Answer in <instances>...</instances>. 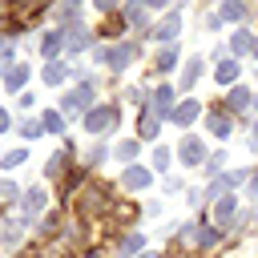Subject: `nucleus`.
Wrapping results in <instances>:
<instances>
[{"mask_svg":"<svg viewBox=\"0 0 258 258\" xmlns=\"http://www.w3.org/2000/svg\"><path fill=\"white\" fill-rule=\"evenodd\" d=\"M117 125V105H97V109H89L85 113V129L97 137V133H109Z\"/></svg>","mask_w":258,"mask_h":258,"instance_id":"1","label":"nucleus"},{"mask_svg":"<svg viewBox=\"0 0 258 258\" xmlns=\"http://www.w3.org/2000/svg\"><path fill=\"white\" fill-rule=\"evenodd\" d=\"M89 101H93V89H89V85H81V89L64 93V101H60V113H81V109H89Z\"/></svg>","mask_w":258,"mask_h":258,"instance_id":"2","label":"nucleus"},{"mask_svg":"<svg viewBox=\"0 0 258 258\" xmlns=\"http://www.w3.org/2000/svg\"><path fill=\"white\" fill-rule=\"evenodd\" d=\"M181 165H198V161H206V149H202V141L198 137H181Z\"/></svg>","mask_w":258,"mask_h":258,"instance_id":"3","label":"nucleus"},{"mask_svg":"<svg viewBox=\"0 0 258 258\" xmlns=\"http://www.w3.org/2000/svg\"><path fill=\"white\" fill-rule=\"evenodd\" d=\"M149 113H157V117H169V113H173V89H169V85H161V89L153 93Z\"/></svg>","mask_w":258,"mask_h":258,"instance_id":"4","label":"nucleus"},{"mask_svg":"<svg viewBox=\"0 0 258 258\" xmlns=\"http://www.w3.org/2000/svg\"><path fill=\"white\" fill-rule=\"evenodd\" d=\"M177 28H181V24H177V8H173V12H169V16H165V20H161V24H157V28H153V36H157V40H165V44H169V40H173V36H177Z\"/></svg>","mask_w":258,"mask_h":258,"instance_id":"5","label":"nucleus"},{"mask_svg":"<svg viewBox=\"0 0 258 258\" xmlns=\"http://www.w3.org/2000/svg\"><path fill=\"white\" fill-rule=\"evenodd\" d=\"M198 113H202V105H198V101H181L169 117H173L177 125H194V117H198Z\"/></svg>","mask_w":258,"mask_h":258,"instance_id":"6","label":"nucleus"},{"mask_svg":"<svg viewBox=\"0 0 258 258\" xmlns=\"http://www.w3.org/2000/svg\"><path fill=\"white\" fill-rule=\"evenodd\" d=\"M145 185H149V169L129 165V169H125V189H145Z\"/></svg>","mask_w":258,"mask_h":258,"instance_id":"7","label":"nucleus"},{"mask_svg":"<svg viewBox=\"0 0 258 258\" xmlns=\"http://www.w3.org/2000/svg\"><path fill=\"white\" fill-rule=\"evenodd\" d=\"M36 210H44V189H28L24 194V202H20V214L28 218V214H36Z\"/></svg>","mask_w":258,"mask_h":258,"instance_id":"8","label":"nucleus"},{"mask_svg":"<svg viewBox=\"0 0 258 258\" xmlns=\"http://www.w3.org/2000/svg\"><path fill=\"white\" fill-rule=\"evenodd\" d=\"M89 44V36H85V28L77 24V28H64V48L69 52H77V48H85Z\"/></svg>","mask_w":258,"mask_h":258,"instance_id":"9","label":"nucleus"},{"mask_svg":"<svg viewBox=\"0 0 258 258\" xmlns=\"http://www.w3.org/2000/svg\"><path fill=\"white\" fill-rule=\"evenodd\" d=\"M210 133H214V137H226V133H230V113L214 109V113H210Z\"/></svg>","mask_w":258,"mask_h":258,"instance_id":"10","label":"nucleus"},{"mask_svg":"<svg viewBox=\"0 0 258 258\" xmlns=\"http://www.w3.org/2000/svg\"><path fill=\"white\" fill-rule=\"evenodd\" d=\"M40 125H44V133H64L60 125H64V113L60 109H48L44 117H40Z\"/></svg>","mask_w":258,"mask_h":258,"instance_id":"11","label":"nucleus"},{"mask_svg":"<svg viewBox=\"0 0 258 258\" xmlns=\"http://www.w3.org/2000/svg\"><path fill=\"white\" fill-rule=\"evenodd\" d=\"M24 77H28V64H12V69L4 73V85H8V89H20Z\"/></svg>","mask_w":258,"mask_h":258,"instance_id":"12","label":"nucleus"},{"mask_svg":"<svg viewBox=\"0 0 258 258\" xmlns=\"http://www.w3.org/2000/svg\"><path fill=\"white\" fill-rule=\"evenodd\" d=\"M64 77H69V69H64V64H60V60H52V64H48V69H44V81H48V85H60V81H64Z\"/></svg>","mask_w":258,"mask_h":258,"instance_id":"13","label":"nucleus"},{"mask_svg":"<svg viewBox=\"0 0 258 258\" xmlns=\"http://www.w3.org/2000/svg\"><path fill=\"white\" fill-rule=\"evenodd\" d=\"M226 105H230V109H250V93H246V89H234V93L226 97Z\"/></svg>","mask_w":258,"mask_h":258,"instance_id":"14","label":"nucleus"},{"mask_svg":"<svg viewBox=\"0 0 258 258\" xmlns=\"http://www.w3.org/2000/svg\"><path fill=\"white\" fill-rule=\"evenodd\" d=\"M214 218H218V222L226 226V222L234 218V198H222V202H218V210H214Z\"/></svg>","mask_w":258,"mask_h":258,"instance_id":"15","label":"nucleus"},{"mask_svg":"<svg viewBox=\"0 0 258 258\" xmlns=\"http://www.w3.org/2000/svg\"><path fill=\"white\" fill-rule=\"evenodd\" d=\"M198 77H202V60H189V64H185V73H181V85L189 89V85H194Z\"/></svg>","mask_w":258,"mask_h":258,"instance_id":"16","label":"nucleus"},{"mask_svg":"<svg viewBox=\"0 0 258 258\" xmlns=\"http://www.w3.org/2000/svg\"><path fill=\"white\" fill-rule=\"evenodd\" d=\"M64 157H69V145H64L60 153H52V157H48V177H60V161H64ZM64 165H69V161H64Z\"/></svg>","mask_w":258,"mask_h":258,"instance_id":"17","label":"nucleus"},{"mask_svg":"<svg viewBox=\"0 0 258 258\" xmlns=\"http://www.w3.org/2000/svg\"><path fill=\"white\" fill-rule=\"evenodd\" d=\"M214 77L226 85V81H234V77H238V64H234V60H226V64H218V73H214Z\"/></svg>","mask_w":258,"mask_h":258,"instance_id":"18","label":"nucleus"},{"mask_svg":"<svg viewBox=\"0 0 258 258\" xmlns=\"http://www.w3.org/2000/svg\"><path fill=\"white\" fill-rule=\"evenodd\" d=\"M153 133H157V113L145 109V117H141V137H153Z\"/></svg>","mask_w":258,"mask_h":258,"instance_id":"19","label":"nucleus"},{"mask_svg":"<svg viewBox=\"0 0 258 258\" xmlns=\"http://www.w3.org/2000/svg\"><path fill=\"white\" fill-rule=\"evenodd\" d=\"M173 60H177V52H173V48H165V52H157V73H165V69H173Z\"/></svg>","mask_w":258,"mask_h":258,"instance_id":"20","label":"nucleus"},{"mask_svg":"<svg viewBox=\"0 0 258 258\" xmlns=\"http://www.w3.org/2000/svg\"><path fill=\"white\" fill-rule=\"evenodd\" d=\"M20 133H24V137H40V133H44V125L28 117V121H20Z\"/></svg>","mask_w":258,"mask_h":258,"instance_id":"21","label":"nucleus"},{"mask_svg":"<svg viewBox=\"0 0 258 258\" xmlns=\"http://www.w3.org/2000/svg\"><path fill=\"white\" fill-rule=\"evenodd\" d=\"M153 169H169V149H165V145L153 149Z\"/></svg>","mask_w":258,"mask_h":258,"instance_id":"22","label":"nucleus"},{"mask_svg":"<svg viewBox=\"0 0 258 258\" xmlns=\"http://www.w3.org/2000/svg\"><path fill=\"white\" fill-rule=\"evenodd\" d=\"M222 16H226V20H242L246 8H242V4H222Z\"/></svg>","mask_w":258,"mask_h":258,"instance_id":"23","label":"nucleus"},{"mask_svg":"<svg viewBox=\"0 0 258 258\" xmlns=\"http://www.w3.org/2000/svg\"><path fill=\"white\" fill-rule=\"evenodd\" d=\"M133 153H137V141H121L117 145V161H129Z\"/></svg>","mask_w":258,"mask_h":258,"instance_id":"24","label":"nucleus"},{"mask_svg":"<svg viewBox=\"0 0 258 258\" xmlns=\"http://www.w3.org/2000/svg\"><path fill=\"white\" fill-rule=\"evenodd\" d=\"M0 165H4V169H16V165H24V149H12V153H8Z\"/></svg>","mask_w":258,"mask_h":258,"instance_id":"25","label":"nucleus"},{"mask_svg":"<svg viewBox=\"0 0 258 258\" xmlns=\"http://www.w3.org/2000/svg\"><path fill=\"white\" fill-rule=\"evenodd\" d=\"M133 250H141V238H137V234L121 238V254H133Z\"/></svg>","mask_w":258,"mask_h":258,"instance_id":"26","label":"nucleus"},{"mask_svg":"<svg viewBox=\"0 0 258 258\" xmlns=\"http://www.w3.org/2000/svg\"><path fill=\"white\" fill-rule=\"evenodd\" d=\"M246 48H254V40H250L246 32H238V36H234V52H246Z\"/></svg>","mask_w":258,"mask_h":258,"instance_id":"27","label":"nucleus"},{"mask_svg":"<svg viewBox=\"0 0 258 258\" xmlns=\"http://www.w3.org/2000/svg\"><path fill=\"white\" fill-rule=\"evenodd\" d=\"M16 198V185L12 181H0V202H12Z\"/></svg>","mask_w":258,"mask_h":258,"instance_id":"28","label":"nucleus"},{"mask_svg":"<svg viewBox=\"0 0 258 258\" xmlns=\"http://www.w3.org/2000/svg\"><path fill=\"white\" fill-rule=\"evenodd\" d=\"M8 125H12V117H8V109H0V133H8Z\"/></svg>","mask_w":258,"mask_h":258,"instance_id":"29","label":"nucleus"},{"mask_svg":"<svg viewBox=\"0 0 258 258\" xmlns=\"http://www.w3.org/2000/svg\"><path fill=\"white\" fill-rule=\"evenodd\" d=\"M254 141H258V121H254Z\"/></svg>","mask_w":258,"mask_h":258,"instance_id":"30","label":"nucleus"},{"mask_svg":"<svg viewBox=\"0 0 258 258\" xmlns=\"http://www.w3.org/2000/svg\"><path fill=\"white\" fill-rule=\"evenodd\" d=\"M254 56H258V40H254Z\"/></svg>","mask_w":258,"mask_h":258,"instance_id":"31","label":"nucleus"}]
</instances>
